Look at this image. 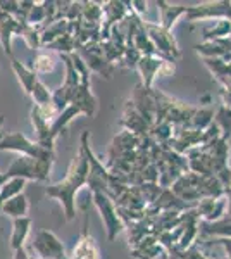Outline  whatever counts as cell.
Listing matches in <instances>:
<instances>
[{
  "instance_id": "cell-1",
  "label": "cell",
  "mask_w": 231,
  "mask_h": 259,
  "mask_svg": "<svg viewBox=\"0 0 231 259\" xmlns=\"http://www.w3.org/2000/svg\"><path fill=\"white\" fill-rule=\"evenodd\" d=\"M88 177H90V164H88L86 156L79 150L78 156H74V159L71 161L66 178L45 189L47 197L57 199L62 204L68 221L74 220V216H76V200H74L76 192L81 187L88 185Z\"/></svg>"
},
{
  "instance_id": "cell-2",
  "label": "cell",
  "mask_w": 231,
  "mask_h": 259,
  "mask_svg": "<svg viewBox=\"0 0 231 259\" xmlns=\"http://www.w3.org/2000/svg\"><path fill=\"white\" fill-rule=\"evenodd\" d=\"M0 150H12V152H18L19 156H29L41 161H56L54 149L43 147L38 142H31L21 132L7 133L4 139H0Z\"/></svg>"
},
{
  "instance_id": "cell-3",
  "label": "cell",
  "mask_w": 231,
  "mask_h": 259,
  "mask_svg": "<svg viewBox=\"0 0 231 259\" xmlns=\"http://www.w3.org/2000/svg\"><path fill=\"white\" fill-rule=\"evenodd\" d=\"M54 161H41L29 156H18L7 168L9 178H24L35 182H47Z\"/></svg>"
},
{
  "instance_id": "cell-4",
  "label": "cell",
  "mask_w": 231,
  "mask_h": 259,
  "mask_svg": "<svg viewBox=\"0 0 231 259\" xmlns=\"http://www.w3.org/2000/svg\"><path fill=\"white\" fill-rule=\"evenodd\" d=\"M91 199H94L95 207L99 209L100 216H102V220H104V225H106L107 239L112 242L124 230L123 218H121L119 212H117L114 200L109 197L107 194L99 192V190H94L91 192Z\"/></svg>"
},
{
  "instance_id": "cell-5",
  "label": "cell",
  "mask_w": 231,
  "mask_h": 259,
  "mask_svg": "<svg viewBox=\"0 0 231 259\" xmlns=\"http://www.w3.org/2000/svg\"><path fill=\"white\" fill-rule=\"evenodd\" d=\"M29 250H33L35 256L40 259H59L66 256L64 244L50 230H40L35 235V240L31 242Z\"/></svg>"
},
{
  "instance_id": "cell-6",
  "label": "cell",
  "mask_w": 231,
  "mask_h": 259,
  "mask_svg": "<svg viewBox=\"0 0 231 259\" xmlns=\"http://www.w3.org/2000/svg\"><path fill=\"white\" fill-rule=\"evenodd\" d=\"M69 259H100V250L94 237L88 232V216L83 223V232L79 235L76 245L73 247Z\"/></svg>"
},
{
  "instance_id": "cell-7",
  "label": "cell",
  "mask_w": 231,
  "mask_h": 259,
  "mask_svg": "<svg viewBox=\"0 0 231 259\" xmlns=\"http://www.w3.org/2000/svg\"><path fill=\"white\" fill-rule=\"evenodd\" d=\"M24 24L28 23H21L11 14L0 11V45H2L4 52L12 59V50H11V40L14 35H21L23 33Z\"/></svg>"
},
{
  "instance_id": "cell-8",
  "label": "cell",
  "mask_w": 231,
  "mask_h": 259,
  "mask_svg": "<svg viewBox=\"0 0 231 259\" xmlns=\"http://www.w3.org/2000/svg\"><path fill=\"white\" fill-rule=\"evenodd\" d=\"M76 107L81 109V112L88 118H94L97 112V99L91 94V85H90V78L79 81V87L76 89L73 95V102Z\"/></svg>"
},
{
  "instance_id": "cell-9",
  "label": "cell",
  "mask_w": 231,
  "mask_h": 259,
  "mask_svg": "<svg viewBox=\"0 0 231 259\" xmlns=\"http://www.w3.org/2000/svg\"><path fill=\"white\" fill-rule=\"evenodd\" d=\"M31 123L36 132V142L47 149H54V142L50 139V123H52V121L45 119L36 106L31 109Z\"/></svg>"
},
{
  "instance_id": "cell-10",
  "label": "cell",
  "mask_w": 231,
  "mask_h": 259,
  "mask_svg": "<svg viewBox=\"0 0 231 259\" xmlns=\"http://www.w3.org/2000/svg\"><path fill=\"white\" fill-rule=\"evenodd\" d=\"M29 230H31V220L28 216L24 218H18L12 221V233H11V247L16 250L24 247V242H26Z\"/></svg>"
},
{
  "instance_id": "cell-11",
  "label": "cell",
  "mask_w": 231,
  "mask_h": 259,
  "mask_svg": "<svg viewBox=\"0 0 231 259\" xmlns=\"http://www.w3.org/2000/svg\"><path fill=\"white\" fill-rule=\"evenodd\" d=\"M11 62H12V69H14V73H16V76H18L19 83L23 85L24 92H26L28 95H31V92H33V89H35V85L40 81L38 80V74H36L33 69L26 68L24 64H21V62L18 59H14V57L11 59Z\"/></svg>"
},
{
  "instance_id": "cell-12",
  "label": "cell",
  "mask_w": 231,
  "mask_h": 259,
  "mask_svg": "<svg viewBox=\"0 0 231 259\" xmlns=\"http://www.w3.org/2000/svg\"><path fill=\"white\" fill-rule=\"evenodd\" d=\"M78 114H83L81 109L74 106V104H71L69 107H66V109L62 111L61 114H59L57 118L52 121V123H50V139H52V142H56V139L59 137V133H61L62 130L68 126V124L74 118H76Z\"/></svg>"
},
{
  "instance_id": "cell-13",
  "label": "cell",
  "mask_w": 231,
  "mask_h": 259,
  "mask_svg": "<svg viewBox=\"0 0 231 259\" xmlns=\"http://www.w3.org/2000/svg\"><path fill=\"white\" fill-rule=\"evenodd\" d=\"M28 209H29V202H28V199L24 194L18 195V197H12L0 206V211H2L4 214L11 216L12 220L28 216Z\"/></svg>"
},
{
  "instance_id": "cell-14",
  "label": "cell",
  "mask_w": 231,
  "mask_h": 259,
  "mask_svg": "<svg viewBox=\"0 0 231 259\" xmlns=\"http://www.w3.org/2000/svg\"><path fill=\"white\" fill-rule=\"evenodd\" d=\"M162 66H164V61H161V59H154V57H145V56L142 57L140 62H138V69H140L142 76H144L145 89L150 90L154 76L159 73V69H161Z\"/></svg>"
},
{
  "instance_id": "cell-15",
  "label": "cell",
  "mask_w": 231,
  "mask_h": 259,
  "mask_svg": "<svg viewBox=\"0 0 231 259\" xmlns=\"http://www.w3.org/2000/svg\"><path fill=\"white\" fill-rule=\"evenodd\" d=\"M26 182L28 180L24 178H9L6 183H4V187L0 189V206H2L4 202H7L9 199L12 197H18V195L23 194L24 187H26Z\"/></svg>"
},
{
  "instance_id": "cell-16",
  "label": "cell",
  "mask_w": 231,
  "mask_h": 259,
  "mask_svg": "<svg viewBox=\"0 0 231 259\" xmlns=\"http://www.w3.org/2000/svg\"><path fill=\"white\" fill-rule=\"evenodd\" d=\"M157 6L161 7V12H162V28L166 31H169L171 24H173L174 21L179 18V16L187 14V7L169 6V4H164V2H159Z\"/></svg>"
},
{
  "instance_id": "cell-17",
  "label": "cell",
  "mask_w": 231,
  "mask_h": 259,
  "mask_svg": "<svg viewBox=\"0 0 231 259\" xmlns=\"http://www.w3.org/2000/svg\"><path fill=\"white\" fill-rule=\"evenodd\" d=\"M54 68H56V61H54L52 54L49 52H38L33 59V71L36 74H47L52 73Z\"/></svg>"
},
{
  "instance_id": "cell-18",
  "label": "cell",
  "mask_w": 231,
  "mask_h": 259,
  "mask_svg": "<svg viewBox=\"0 0 231 259\" xmlns=\"http://www.w3.org/2000/svg\"><path fill=\"white\" fill-rule=\"evenodd\" d=\"M78 47L76 40L71 33H66V35L59 36L56 41H52L50 45H47L45 49L49 50H56L59 54H74V49Z\"/></svg>"
},
{
  "instance_id": "cell-19",
  "label": "cell",
  "mask_w": 231,
  "mask_h": 259,
  "mask_svg": "<svg viewBox=\"0 0 231 259\" xmlns=\"http://www.w3.org/2000/svg\"><path fill=\"white\" fill-rule=\"evenodd\" d=\"M31 99L36 107H45V106H49V104H52V92H50L41 81H38L31 92Z\"/></svg>"
},
{
  "instance_id": "cell-20",
  "label": "cell",
  "mask_w": 231,
  "mask_h": 259,
  "mask_svg": "<svg viewBox=\"0 0 231 259\" xmlns=\"http://www.w3.org/2000/svg\"><path fill=\"white\" fill-rule=\"evenodd\" d=\"M24 40H26L28 47L36 50L41 47V30L36 26H29V24H24L23 28V33H21Z\"/></svg>"
},
{
  "instance_id": "cell-21",
  "label": "cell",
  "mask_w": 231,
  "mask_h": 259,
  "mask_svg": "<svg viewBox=\"0 0 231 259\" xmlns=\"http://www.w3.org/2000/svg\"><path fill=\"white\" fill-rule=\"evenodd\" d=\"M14 259H29V252L26 249H19V250H16L14 252Z\"/></svg>"
},
{
  "instance_id": "cell-22",
  "label": "cell",
  "mask_w": 231,
  "mask_h": 259,
  "mask_svg": "<svg viewBox=\"0 0 231 259\" xmlns=\"http://www.w3.org/2000/svg\"><path fill=\"white\" fill-rule=\"evenodd\" d=\"M221 242L224 244V247H226V250H228V254H229V257H231V239H222Z\"/></svg>"
},
{
  "instance_id": "cell-23",
  "label": "cell",
  "mask_w": 231,
  "mask_h": 259,
  "mask_svg": "<svg viewBox=\"0 0 231 259\" xmlns=\"http://www.w3.org/2000/svg\"><path fill=\"white\" fill-rule=\"evenodd\" d=\"M7 180H9V177H7L6 173H0V189H2V187H4V183H6Z\"/></svg>"
},
{
  "instance_id": "cell-24",
  "label": "cell",
  "mask_w": 231,
  "mask_h": 259,
  "mask_svg": "<svg viewBox=\"0 0 231 259\" xmlns=\"http://www.w3.org/2000/svg\"><path fill=\"white\" fill-rule=\"evenodd\" d=\"M4 123H6V118H4V116L0 114V126H4Z\"/></svg>"
}]
</instances>
